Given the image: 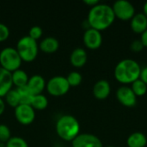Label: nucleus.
I'll return each mask as SVG.
<instances>
[{
    "mask_svg": "<svg viewBox=\"0 0 147 147\" xmlns=\"http://www.w3.org/2000/svg\"><path fill=\"white\" fill-rule=\"evenodd\" d=\"M115 16L114 14L112 6L104 3H98L90 8L87 22L91 28L98 31H102L109 28L115 22Z\"/></svg>",
    "mask_w": 147,
    "mask_h": 147,
    "instance_id": "1",
    "label": "nucleus"
},
{
    "mask_svg": "<svg viewBox=\"0 0 147 147\" xmlns=\"http://www.w3.org/2000/svg\"><path fill=\"white\" fill-rule=\"evenodd\" d=\"M141 68L139 63L131 59L121 60L115 68V79L123 84H133L140 78Z\"/></svg>",
    "mask_w": 147,
    "mask_h": 147,
    "instance_id": "2",
    "label": "nucleus"
},
{
    "mask_svg": "<svg viewBox=\"0 0 147 147\" xmlns=\"http://www.w3.org/2000/svg\"><path fill=\"white\" fill-rule=\"evenodd\" d=\"M55 130L58 136L65 141H72L80 132V124L72 115L61 116L56 122Z\"/></svg>",
    "mask_w": 147,
    "mask_h": 147,
    "instance_id": "3",
    "label": "nucleus"
},
{
    "mask_svg": "<svg viewBox=\"0 0 147 147\" xmlns=\"http://www.w3.org/2000/svg\"><path fill=\"white\" fill-rule=\"evenodd\" d=\"M16 49L22 61L32 62L38 55L39 46L35 40L26 35L18 40Z\"/></svg>",
    "mask_w": 147,
    "mask_h": 147,
    "instance_id": "4",
    "label": "nucleus"
},
{
    "mask_svg": "<svg viewBox=\"0 0 147 147\" xmlns=\"http://www.w3.org/2000/svg\"><path fill=\"white\" fill-rule=\"evenodd\" d=\"M22 62V59L14 47H8L0 52V67L11 73L20 69Z\"/></svg>",
    "mask_w": 147,
    "mask_h": 147,
    "instance_id": "5",
    "label": "nucleus"
},
{
    "mask_svg": "<svg viewBox=\"0 0 147 147\" xmlns=\"http://www.w3.org/2000/svg\"><path fill=\"white\" fill-rule=\"evenodd\" d=\"M46 88L51 96H62L69 91L70 85L66 80V78L62 76H55L49 79L47 83Z\"/></svg>",
    "mask_w": 147,
    "mask_h": 147,
    "instance_id": "6",
    "label": "nucleus"
},
{
    "mask_svg": "<svg viewBox=\"0 0 147 147\" xmlns=\"http://www.w3.org/2000/svg\"><path fill=\"white\" fill-rule=\"evenodd\" d=\"M112 9L115 17L122 21L131 20L135 15L134 6L130 2L126 0H118L115 2Z\"/></svg>",
    "mask_w": 147,
    "mask_h": 147,
    "instance_id": "7",
    "label": "nucleus"
},
{
    "mask_svg": "<svg viewBox=\"0 0 147 147\" xmlns=\"http://www.w3.org/2000/svg\"><path fill=\"white\" fill-rule=\"evenodd\" d=\"M16 121L24 126L30 125L35 119V111L30 105L20 104L15 109Z\"/></svg>",
    "mask_w": 147,
    "mask_h": 147,
    "instance_id": "8",
    "label": "nucleus"
},
{
    "mask_svg": "<svg viewBox=\"0 0 147 147\" xmlns=\"http://www.w3.org/2000/svg\"><path fill=\"white\" fill-rule=\"evenodd\" d=\"M83 40L87 48L90 50H96L102 46V36L100 31L90 28L85 30L83 36Z\"/></svg>",
    "mask_w": 147,
    "mask_h": 147,
    "instance_id": "9",
    "label": "nucleus"
},
{
    "mask_svg": "<svg viewBox=\"0 0 147 147\" xmlns=\"http://www.w3.org/2000/svg\"><path fill=\"white\" fill-rule=\"evenodd\" d=\"M72 147H103L101 140L90 134L78 135L72 141Z\"/></svg>",
    "mask_w": 147,
    "mask_h": 147,
    "instance_id": "10",
    "label": "nucleus"
},
{
    "mask_svg": "<svg viewBox=\"0 0 147 147\" xmlns=\"http://www.w3.org/2000/svg\"><path fill=\"white\" fill-rule=\"evenodd\" d=\"M116 97L121 104L127 108L134 107L137 103V96L132 89L127 86L120 87L116 91Z\"/></svg>",
    "mask_w": 147,
    "mask_h": 147,
    "instance_id": "11",
    "label": "nucleus"
},
{
    "mask_svg": "<svg viewBox=\"0 0 147 147\" xmlns=\"http://www.w3.org/2000/svg\"><path fill=\"white\" fill-rule=\"evenodd\" d=\"M47 83L44 79V78L40 75H33L28 78V82L27 84V87L30 90V92L34 95H40L44 89L46 88Z\"/></svg>",
    "mask_w": 147,
    "mask_h": 147,
    "instance_id": "12",
    "label": "nucleus"
},
{
    "mask_svg": "<svg viewBox=\"0 0 147 147\" xmlns=\"http://www.w3.org/2000/svg\"><path fill=\"white\" fill-rule=\"evenodd\" d=\"M93 95L94 96L98 99V100H104L109 97L110 91H111V87L109 83V81L102 79L97 81L94 86H93Z\"/></svg>",
    "mask_w": 147,
    "mask_h": 147,
    "instance_id": "13",
    "label": "nucleus"
},
{
    "mask_svg": "<svg viewBox=\"0 0 147 147\" xmlns=\"http://www.w3.org/2000/svg\"><path fill=\"white\" fill-rule=\"evenodd\" d=\"M12 77L11 72L0 67V97L5 95L12 89Z\"/></svg>",
    "mask_w": 147,
    "mask_h": 147,
    "instance_id": "14",
    "label": "nucleus"
},
{
    "mask_svg": "<svg viewBox=\"0 0 147 147\" xmlns=\"http://www.w3.org/2000/svg\"><path fill=\"white\" fill-rule=\"evenodd\" d=\"M88 59V56H87V53L84 48L81 47H78L75 48L70 56V61L71 64L74 66V67H83Z\"/></svg>",
    "mask_w": 147,
    "mask_h": 147,
    "instance_id": "15",
    "label": "nucleus"
},
{
    "mask_svg": "<svg viewBox=\"0 0 147 147\" xmlns=\"http://www.w3.org/2000/svg\"><path fill=\"white\" fill-rule=\"evenodd\" d=\"M132 30L136 34H142L147 29V17L143 13L135 14L131 19Z\"/></svg>",
    "mask_w": 147,
    "mask_h": 147,
    "instance_id": "16",
    "label": "nucleus"
},
{
    "mask_svg": "<svg viewBox=\"0 0 147 147\" xmlns=\"http://www.w3.org/2000/svg\"><path fill=\"white\" fill-rule=\"evenodd\" d=\"M59 47V40L52 36L43 39L39 45V49H40L43 53H55L56 51H58Z\"/></svg>",
    "mask_w": 147,
    "mask_h": 147,
    "instance_id": "17",
    "label": "nucleus"
},
{
    "mask_svg": "<svg viewBox=\"0 0 147 147\" xmlns=\"http://www.w3.org/2000/svg\"><path fill=\"white\" fill-rule=\"evenodd\" d=\"M128 147H145L147 145V138L140 132H135L129 135L127 140Z\"/></svg>",
    "mask_w": 147,
    "mask_h": 147,
    "instance_id": "18",
    "label": "nucleus"
},
{
    "mask_svg": "<svg viewBox=\"0 0 147 147\" xmlns=\"http://www.w3.org/2000/svg\"><path fill=\"white\" fill-rule=\"evenodd\" d=\"M12 77V83L14 85L16 86V88L23 87L28 84V75L27 72L22 69H18L11 73Z\"/></svg>",
    "mask_w": 147,
    "mask_h": 147,
    "instance_id": "19",
    "label": "nucleus"
},
{
    "mask_svg": "<svg viewBox=\"0 0 147 147\" xmlns=\"http://www.w3.org/2000/svg\"><path fill=\"white\" fill-rule=\"evenodd\" d=\"M30 106L35 110H43L47 109V107L48 106V100L47 96H45L42 94L36 95L34 96Z\"/></svg>",
    "mask_w": 147,
    "mask_h": 147,
    "instance_id": "20",
    "label": "nucleus"
},
{
    "mask_svg": "<svg viewBox=\"0 0 147 147\" xmlns=\"http://www.w3.org/2000/svg\"><path fill=\"white\" fill-rule=\"evenodd\" d=\"M16 90L20 96V104H25V105H30L31 102L33 100L34 95L30 92L28 88L26 86L16 88Z\"/></svg>",
    "mask_w": 147,
    "mask_h": 147,
    "instance_id": "21",
    "label": "nucleus"
},
{
    "mask_svg": "<svg viewBox=\"0 0 147 147\" xmlns=\"http://www.w3.org/2000/svg\"><path fill=\"white\" fill-rule=\"evenodd\" d=\"M5 101L8 105H9L12 108H16L18 105H20V96L19 94L16 90H10L6 95H5Z\"/></svg>",
    "mask_w": 147,
    "mask_h": 147,
    "instance_id": "22",
    "label": "nucleus"
},
{
    "mask_svg": "<svg viewBox=\"0 0 147 147\" xmlns=\"http://www.w3.org/2000/svg\"><path fill=\"white\" fill-rule=\"evenodd\" d=\"M131 89L137 97L138 96H143L146 93L147 85L140 78H139L132 84Z\"/></svg>",
    "mask_w": 147,
    "mask_h": 147,
    "instance_id": "23",
    "label": "nucleus"
},
{
    "mask_svg": "<svg viewBox=\"0 0 147 147\" xmlns=\"http://www.w3.org/2000/svg\"><path fill=\"white\" fill-rule=\"evenodd\" d=\"M66 80H67L70 87L71 86L76 87V86H78L82 83L83 77H82L81 73H79L78 71H71L67 75Z\"/></svg>",
    "mask_w": 147,
    "mask_h": 147,
    "instance_id": "24",
    "label": "nucleus"
},
{
    "mask_svg": "<svg viewBox=\"0 0 147 147\" xmlns=\"http://www.w3.org/2000/svg\"><path fill=\"white\" fill-rule=\"evenodd\" d=\"M6 147H28L27 141L21 137H11L6 143Z\"/></svg>",
    "mask_w": 147,
    "mask_h": 147,
    "instance_id": "25",
    "label": "nucleus"
},
{
    "mask_svg": "<svg viewBox=\"0 0 147 147\" xmlns=\"http://www.w3.org/2000/svg\"><path fill=\"white\" fill-rule=\"evenodd\" d=\"M10 138L11 134L9 128L4 124H0V142L6 144Z\"/></svg>",
    "mask_w": 147,
    "mask_h": 147,
    "instance_id": "26",
    "label": "nucleus"
},
{
    "mask_svg": "<svg viewBox=\"0 0 147 147\" xmlns=\"http://www.w3.org/2000/svg\"><path fill=\"white\" fill-rule=\"evenodd\" d=\"M42 33H43L42 28L40 26H33L28 31V36L36 40L41 37Z\"/></svg>",
    "mask_w": 147,
    "mask_h": 147,
    "instance_id": "27",
    "label": "nucleus"
},
{
    "mask_svg": "<svg viewBox=\"0 0 147 147\" xmlns=\"http://www.w3.org/2000/svg\"><path fill=\"white\" fill-rule=\"evenodd\" d=\"M9 36V28L3 24L0 23V42L6 40Z\"/></svg>",
    "mask_w": 147,
    "mask_h": 147,
    "instance_id": "28",
    "label": "nucleus"
},
{
    "mask_svg": "<svg viewBox=\"0 0 147 147\" xmlns=\"http://www.w3.org/2000/svg\"><path fill=\"white\" fill-rule=\"evenodd\" d=\"M144 47H144V45L140 40H135L131 43V50L133 52H135V53L141 52Z\"/></svg>",
    "mask_w": 147,
    "mask_h": 147,
    "instance_id": "29",
    "label": "nucleus"
},
{
    "mask_svg": "<svg viewBox=\"0 0 147 147\" xmlns=\"http://www.w3.org/2000/svg\"><path fill=\"white\" fill-rule=\"evenodd\" d=\"M140 78L147 85V66L144 67L143 69H141V72H140Z\"/></svg>",
    "mask_w": 147,
    "mask_h": 147,
    "instance_id": "30",
    "label": "nucleus"
},
{
    "mask_svg": "<svg viewBox=\"0 0 147 147\" xmlns=\"http://www.w3.org/2000/svg\"><path fill=\"white\" fill-rule=\"evenodd\" d=\"M84 3L85 4H87L88 6L91 7V8L94 7V6H96V5H97L98 3H100L98 0H84Z\"/></svg>",
    "mask_w": 147,
    "mask_h": 147,
    "instance_id": "31",
    "label": "nucleus"
},
{
    "mask_svg": "<svg viewBox=\"0 0 147 147\" xmlns=\"http://www.w3.org/2000/svg\"><path fill=\"white\" fill-rule=\"evenodd\" d=\"M140 40H141V42L143 43L144 47H147V29L145 31V32H144V33H142V34H141Z\"/></svg>",
    "mask_w": 147,
    "mask_h": 147,
    "instance_id": "32",
    "label": "nucleus"
},
{
    "mask_svg": "<svg viewBox=\"0 0 147 147\" xmlns=\"http://www.w3.org/2000/svg\"><path fill=\"white\" fill-rule=\"evenodd\" d=\"M4 110H5V103L3 100L0 97V115L4 112Z\"/></svg>",
    "mask_w": 147,
    "mask_h": 147,
    "instance_id": "33",
    "label": "nucleus"
},
{
    "mask_svg": "<svg viewBox=\"0 0 147 147\" xmlns=\"http://www.w3.org/2000/svg\"><path fill=\"white\" fill-rule=\"evenodd\" d=\"M143 14L147 17V2L144 4V7H143Z\"/></svg>",
    "mask_w": 147,
    "mask_h": 147,
    "instance_id": "34",
    "label": "nucleus"
},
{
    "mask_svg": "<svg viewBox=\"0 0 147 147\" xmlns=\"http://www.w3.org/2000/svg\"><path fill=\"white\" fill-rule=\"evenodd\" d=\"M0 147H6V144H5V143L0 142Z\"/></svg>",
    "mask_w": 147,
    "mask_h": 147,
    "instance_id": "35",
    "label": "nucleus"
},
{
    "mask_svg": "<svg viewBox=\"0 0 147 147\" xmlns=\"http://www.w3.org/2000/svg\"><path fill=\"white\" fill-rule=\"evenodd\" d=\"M108 147H114V146H108Z\"/></svg>",
    "mask_w": 147,
    "mask_h": 147,
    "instance_id": "36",
    "label": "nucleus"
}]
</instances>
